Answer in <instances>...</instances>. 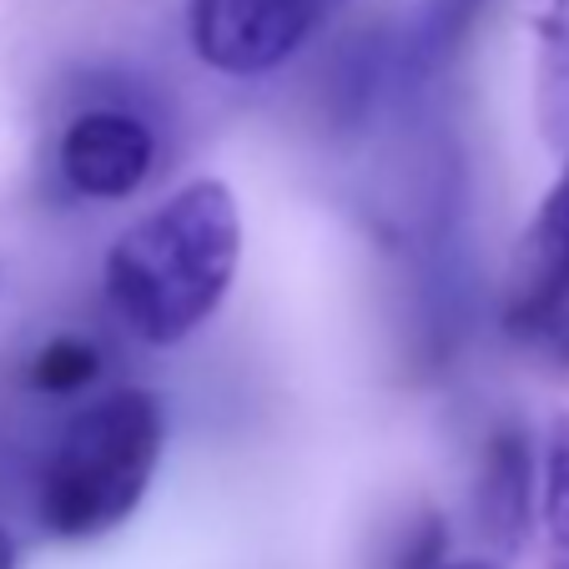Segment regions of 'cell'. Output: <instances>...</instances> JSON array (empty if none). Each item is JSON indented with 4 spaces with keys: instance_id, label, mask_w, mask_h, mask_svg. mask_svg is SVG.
<instances>
[{
    "instance_id": "cell-8",
    "label": "cell",
    "mask_w": 569,
    "mask_h": 569,
    "mask_svg": "<svg viewBox=\"0 0 569 569\" xmlns=\"http://www.w3.org/2000/svg\"><path fill=\"white\" fill-rule=\"evenodd\" d=\"M495 0H423L419 21H413L409 41H403V61L409 66H443L463 46V36L479 26V16Z\"/></svg>"
},
{
    "instance_id": "cell-1",
    "label": "cell",
    "mask_w": 569,
    "mask_h": 569,
    "mask_svg": "<svg viewBox=\"0 0 569 569\" xmlns=\"http://www.w3.org/2000/svg\"><path fill=\"white\" fill-rule=\"evenodd\" d=\"M237 268H242V207L227 182L202 177L111 242L107 302L131 338L172 348L222 308Z\"/></svg>"
},
{
    "instance_id": "cell-9",
    "label": "cell",
    "mask_w": 569,
    "mask_h": 569,
    "mask_svg": "<svg viewBox=\"0 0 569 569\" xmlns=\"http://www.w3.org/2000/svg\"><path fill=\"white\" fill-rule=\"evenodd\" d=\"M539 515H545L549 565L569 569V413L549 423L545 463H539Z\"/></svg>"
},
{
    "instance_id": "cell-11",
    "label": "cell",
    "mask_w": 569,
    "mask_h": 569,
    "mask_svg": "<svg viewBox=\"0 0 569 569\" xmlns=\"http://www.w3.org/2000/svg\"><path fill=\"white\" fill-rule=\"evenodd\" d=\"M0 569H16V539L0 529Z\"/></svg>"
},
{
    "instance_id": "cell-7",
    "label": "cell",
    "mask_w": 569,
    "mask_h": 569,
    "mask_svg": "<svg viewBox=\"0 0 569 569\" xmlns=\"http://www.w3.org/2000/svg\"><path fill=\"white\" fill-rule=\"evenodd\" d=\"M535 111L545 141L569 157V0H549L539 16V71H535Z\"/></svg>"
},
{
    "instance_id": "cell-4",
    "label": "cell",
    "mask_w": 569,
    "mask_h": 569,
    "mask_svg": "<svg viewBox=\"0 0 569 569\" xmlns=\"http://www.w3.org/2000/svg\"><path fill=\"white\" fill-rule=\"evenodd\" d=\"M505 328L539 348L569 328V157L509 258Z\"/></svg>"
},
{
    "instance_id": "cell-2",
    "label": "cell",
    "mask_w": 569,
    "mask_h": 569,
    "mask_svg": "<svg viewBox=\"0 0 569 569\" xmlns=\"http://www.w3.org/2000/svg\"><path fill=\"white\" fill-rule=\"evenodd\" d=\"M167 453V409L151 388H117L76 413L41 469L36 515L51 539L87 545L141 509Z\"/></svg>"
},
{
    "instance_id": "cell-12",
    "label": "cell",
    "mask_w": 569,
    "mask_h": 569,
    "mask_svg": "<svg viewBox=\"0 0 569 569\" xmlns=\"http://www.w3.org/2000/svg\"><path fill=\"white\" fill-rule=\"evenodd\" d=\"M443 569H495V565H483V559H463V565H443Z\"/></svg>"
},
{
    "instance_id": "cell-3",
    "label": "cell",
    "mask_w": 569,
    "mask_h": 569,
    "mask_svg": "<svg viewBox=\"0 0 569 569\" xmlns=\"http://www.w3.org/2000/svg\"><path fill=\"white\" fill-rule=\"evenodd\" d=\"M328 0H187L192 51L222 76H268L322 21Z\"/></svg>"
},
{
    "instance_id": "cell-5",
    "label": "cell",
    "mask_w": 569,
    "mask_h": 569,
    "mask_svg": "<svg viewBox=\"0 0 569 569\" xmlns=\"http://www.w3.org/2000/svg\"><path fill=\"white\" fill-rule=\"evenodd\" d=\"M61 177L76 197L91 202H127L147 187L151 167H157V137L141 117L121 107L81 111L71 127L61 131Z\"/></svg>"
},
{
    "instance_id": "cell-10",
    "label": "cell",
    "mask_w": 569,
    "mask_h": 569,
    "mask_svg": "<svg viewBox=\"0 0 569 569\" xmlns=\"http://www.w3.org/2000/svg\"><path fill=\"white\" fill-rule=\"evenodd\" d=\"M101 373V353L97 343H87V338H56V343H46L41 353H36V368H31V383L41 388V393H81L87 383H97Z\"/></svg>"
},
{
    "instance_id": "cell-6",
    "label": "cell",
    "mask_w": 569,
    "mask_h": 569,
    "mask_svg": "<svg viewBox=\"0 0 569 569\" xmlns=\"http://www.w3.org/2000/svg\"><path fill=\"white\" fill-rule=\"evenodd\" d=\"M535 499H539V463L529 449V433L519 423L489 433L479 459V483H473V515L479 529L495 539L499 549H519L535 519Z\"/></svg>"
}]
</instances>
